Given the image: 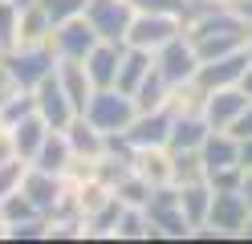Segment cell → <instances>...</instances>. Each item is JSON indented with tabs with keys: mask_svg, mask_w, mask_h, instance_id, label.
<instances>
[{
	"mask_svg": "<svg viewBox=\"0 0 252 244\" xmlns=\"http://www.w3.org/2000/svg\"><path fill=\"white\" fill-rule=\"evenodd\" d=\"M248 216H252V208L240 195V187H232V191H216L212 187L208 220H203V228H195V236H244Z\"/></svg>",
	"mask_w": 252,
	"mask_h": 244,
	"instance_id": "obj_1",
	"label": "cell"
},
{
	"mask_svg": "<svg viewBox=\"0 0 252 244\" xmlns=\"http://www.w3.org/2000/svg\"><path fill=\"white\" fill-rule=\"evenodd\" d=\"M134 98L130 94H122L118 86H110V90H94L90 98V106H86V118L102 130V135H110V130H126L134 122Z\"/></svg>",
	"mask_w": 252,
	"mask_h": 244,
	"instance_id": "obj_2",
	"label": "cell"
},
{
	"mask_svg": "<svg viewBox=\"0 0 252 244\" xmlns=\"http://www.w3.org/2000/svg\"><path fill=\"white\" fill-rule=\"evenodd\" d=\"M183 33V16L171 12H134L130 29H126V45H138L147 53H159L167 41H175Z\"/></svg>",
	"mask_w": 252,
	"mask_h": 244,
	"instance_id": "obj_3",
	"label": "cell"
},
{
	"mask_svg": "<svg viewBox=\"0 0 252 244\" xmlns=\"http://www.w3.org/2000/svg\"><path fill=\"white\" fill-rule=\"evenodd\" d=\"M86 21L94 25L98 41L126 45V29H130V21H134V4L130 0H90L86 4Z\"/></svg>",
	"mask_w": 252,
	"mask_h": 244,
	"instance_id": "obj_4",
	"label": "cell"
},
{
	"mask_svg": "<svg viewBox=\"0 0 252 244\" xmlns=\"http://www.w3.org/2000/svg\"><path fill=\"white\" fill-rule=\"evenodd\" d=\"M147 220L155 224V232L159 236H195V228L187 224L183 208H179V187H159L151 191V200L143 204Z\"/></svg>",
	"mask_w": 252,
	"mask_h": 244,
	"instance_id": "obj_5",
	"label": "cell"
},
{
	"mask_svg": "<svg viewBox=\"0 0 252 244\" xmlns=\"http://www.w3.org/2000/svg\"><path fill=\"white\" fill-rule=\"evenodd\" d=\"M33 102H37V114L45 118V126H49V130H65V126L77 118L69 94L61 90V81H57V70L33 86Z\"/></svg>",
	"mask_w": 252,
	"mask_h": 244,
	"instance_id": "obj_6",
	"label": "cell"
},
{
	"mask_svg": "<svg viewBox=\"0 0 252 244\" xmlns=\"http://www.w3.org/2000/svg\"><path fill=\"white\" fill-rule=\"evenodd\" d=\"M21 191L33 200V208L41 211V216H53V211L61 208V200L69 195L65 179H61L57 171H45V167H33L29 163L25 167V179H21Z\"/></svg>",
	"mask_w": 252,
	"mask_h": 244,
	"instance_id": "obj_7",
	"label": "cell"
},
{
	"mask_svg": "<svg viewBox=\"0 0 252 244\" xmlns=\"http://www.w3.org/2000/svg\"><path fill=\"white\" fill-rule=\"evenodd\" d=\"M4 61H8V70H12L21 90H33L41 77H49L57 70L53 45H45V49H12V53H4Z\"/></svg>",
	"mask_w": 252,
	"mask_h": 244,
	"instance_id": "obj_8",
	"label": "cell"
},
{
	"mask_svg": "<svg viewBox=\"0 0 252 244\" xmlns=\"http://www.w3.org/2000/svg\"><path fill=\"white\" fill-rule=\"evenodd\" d=\"M248 61L252 53L248 49H236V53H224V57H212V61H199V70H195V81L203 90H224V86H240V77L248 70Z\"/></svg>",
	"mask_w": 252,
	"mask_h": 244,
	"instance_id": "obj_9",
	"label": "cell"
},
{
	"mask_svg": "<svg viewBox=\"0 0 252 244\" xmlns=\"http://www.w3.org/2000/svg\"><path fill=\"white\" fill-rule=\"evenodd\" d=\"M49 45H53L57 61H65V57H73V61H86V53H90L94 45H98V33H94V25L86 21V12H82V16H73V21L57 25Z\"/></svg>",
	"mask_w": 252,
	"mask_h": 244,
	"instance_id": "obj_10",
	"label": "cell"
},
{
	"mask_svg": "<svg viewBox=\"0 0 252 244\" xmlns=\"http://www.w3.org/2000/svg\"><path fill=\"white\" fill-rule=\"evenodd\" d=\"M155 65H159V73L167 77V86H175V81H187V77H195V70H199V57H195V49H191V41L179 37L175 41H167L159 53H155Z\"/></svg>",
	"mask_w": 252,
	"mask_h": 244,
	"instance_id": "obj_11",
	"label": "cell"
},
{
	"mask_svg": "<svg viewBox=\"0 0 252 244\" xmlns=\"http://www.w3.org/2000/svg\"><path fill=\"white\" fill-rule=\"evenodd\" d=\"M130 171L143 179V183H151L155 191L175 187V175H171V146H134Z\"/></svg>",
	"mask_w": 252,
	"mask_h": 244,
	"instance_id": "obj_12",
	"label": "cell"
},
{
	"mask_svg": "<svg viewBox=\"0 0 252 244\" xmlns=\"http://www.w3.org/2000/svg\"><path fill=\"white\" fill-rule=\"evenodd\" d=\"M252 98L240 86H224V90H212L208 94V106H203V118H208L212 130H232V122L244 114V106Z\"/></svg>",
	"mask_w": 252,
	"mask_h": 244,
	"instance_id": "obj_13",
	"label": "cell"
},
{
	"mask_svg": "<svg viewBox=\"0 0 252 244\" xmlns=\"http://www.w3.org/2000/svg\"><path fill=\"white\" fill-rule=\"evenodd\" d=\"M49 41H53V21L45 16V8L33 0V4H25L17 12V45H12V49H45ZM12 49H8V53H12Z\"/></svg>",
	"mask_w": 252,
	"mask_h": 244,
	"instance_id": "obj_14",
	"label": "cell"
},
{
	"mask_svg": "<svg viewBox=\"0 0 252 244\" xmlns=\"http://www.w3.org/2000/svg\"><path fill=\"white\" fill-rule=\"evenodd\" d=\"M122 49L126 45H114V41H98L86 53V73L94 81V90H110L118 81V61H122Z\"/></svg>",
	"mask_w": 252,
	"mask_h": 244,
	"instance_id": "obj_15",
	"label": "cell"
},
{
	"mask_svg": "<svg viewBox=\"0 0 252 244\" xmlns=\"http://www.w3.org/2000/svg\"><path fill=\"white\" fill-rule=\"evenodd\" d=\"M203 106H208V90H203L195 77L175 81V86L167 90V102H163V110L171 118H203Z\"/></svg>",
	"mask_w": 252,
	"mask_h": 244,
	"instance_id": "obj_16",
	"label": "cell"
},
{
	"mask_svg": "<svg viewBox=\"0 0 252 244\" xmlns=\"http://www.w3.org/2000/svg\"><path fill=\"white\" fill-rule=\"evenodd\" d=\"M199 155H203L208 175H212V171H224V167H240V139H236L232 130H208Z\"/></svg>",
	"mask_w": 252,
	"mask_h": 244,
	"instance_id": "obj_17",
	"label": "cell"
},
{
	"mask_svg": "<svg viewBox=\"0 0 252 244\" xmlns=\"http://www.w3.org/2000/svg\"><path fill=\"white\" fill-rule=\"evenodd\" d=\"M130 146H167L171 135V114L167 110H147V114H134V122L122 130Z\"/></svg>",
	"mask_w": 252,
	"mask_h": 244,
	"instance_id": "obj_18",
	"label": "cell"
},
{
	"mask_svg": "<svg viewBox=\"0 0 252 244\" xmlns=\"http://www.w3.org/2000/svg\"><path fill=\"white\" fill-rule=\"evenodd\" d=\"M57 81H61V90L69 94L73 110H77V114H86L90 98H94V81H90V73H86V61H73V57L57 61Z\"/></svg>",
	"mask_w": 252,
	"mask_h": 244,
	"instance_id": "obj_19",
	"label": "cell"
},
{
	"mask_svg": "<svg viewBox=\"0 0 252 244\" xmlns=\"http://www.w3.org/2000/svg\"><path fill=\"white\" fill-rule=\"evenodd\" d=\"M151 70H155V53H147V49H138V45H126L122 49V61H118V81H114V86L122 94H134L138 81H143Z\"/></svg>",
	"mask_w": 252,
	"mask_h": 244,
	"instance_id": "obj_20",
	"label": "cell"
},
{
	"mask_svg": "<svg viewBox=\"0 0 252 244\" xmlns=\"http://www.w3.org/2000/svg\"><path fill=\"white\" fill-rule=\"evenodd\" d=\"M45 135H49V126H45L41 114H29V118L12 122V146H17V159L33 163L37 151H41V142H45Z\"/></svg>",
	"mask_w": 252,
	"mask_h": 244,
	"instance_id": "obj_21",
	"label": "cell"
},
{
	"mask_svg": "<svg viewBox=\"0 0 252 244\" xmlns=\"http://www.w3.org/2000/svg\"><path fill=\"white\" fill-rule=\"evenodd\" d=\"M69 159H73V146L65 139V130H49L45 142H41V151H37V159H33V167H45V171H57L61 175Z\"/></svg>",
	"mask_w": 252,
	"mask_h": 244,
	"instance_id": "obj_22",
	"label": "cell"
},
{
	"mask_svg": "<svg viewBox=\"0 0 252 244\" xmlns=\"http://www.w3.org/2000/svg\"><path fill=\"white\" fill-rule=\"evenodd\" d=\"M171 175H175V187H187V183H208V167H203L199 146H187V151H171Z\"/></svg>",
	"mask_w": 252,
	"mask_h": 244,
	"instance_id": "obj_23",
	"label": "cell"
},
{
	"mask_svg": "<svg viewBox=\"0 0 252 244\" xmlns=\"http://www.w3.org/2000/svg\"><path fill=\"white\" fill-rule=\"evenodd\" d=\"M179 208L191 228H203V220H208V208H212V183H187L179 187Z\"/></svg>",
	"mask_w": 252,
	"mask_h": 244,
	"instance_id": "obj_24",
	"label": "cell"
},
{
	"mask_svg": "<svg viewBox=\"0 0 252 244\" xmlns=\"http://www.w3.org/2000/svg\"><path fill=\"white\" fill-rule=\"evenodd\" d=\"M167 90H171V86H167V77L159 73V65H155V70H151L143 81H138V90L130 94V98H134V110H138V114H147V110H163Z\"/></svg>",
	"mask_w": 252,
	"mask_h": 244,
	"instance_id": "obj_25",
	"label": "cell"
},
{
	"mask_svg": "<svg viewBox=\"0 0 252 244\" xmlns=\"http://www.w3.org/2000/svg\"><path fill=\"white\" fill-rule=\"evenodd\" d=\"M208 118H171V135H167V146L171 151H187V146H203L208 139Z\"/></svg>",
	"mask_w": 252,
	"mask_h": 244,
	"instance_id": "obj_26",
	"label": "cell"
},
{
	"mask_svg": "<svg viewBox=\"0 0 252 244\" xmlns=\"http://www.w3.org/2000/svg\"><path fill=\"white\" fill-rule=\"evenodd\" d=\"M114 240H159V232H155V224L147 220L143 208H122L118 228H114Z\"/></svg>",
	"mask_w": 252,
	"mask_h": 244,
	"instance_id": "obj_27",
	"label": "cell"
},
{
	"mask_svg": "<svg viewBox=\"0 0 252 244\" xmlns=\"http://www.w3.org/2000/svg\"><path fill=\"white\" fill-rule=\"evenodd\" d=\"M0 216H4V224L12 228V224H21V220H37L41 211L33 208V200H29V195L17 187V191H8L4 200H0Z\"/></svg>",
	"mask_w": 252,
	"mask_h": 244,
	"instance_id": "obj_28",
	"label": "cell"
},
{
	"mask_svg": "<svg viewBox=\"0 0 252 244\" xmlns=\"http://www.w3.org/2000/svg\"><path fill=\"white\" fill-rule=\"evenodd\" d=\"M134 12H171V16H183V25L199 12L191 0H130Z\"/></svg>",
	"mask_w": 252,
	"mask_h": 244,
	"instance_id": "obj_29",
	"label": "cell"
},
{
	"mask_svg": "<svg viewBox=\"0 0 252 244\" xmlns=\"http://www.w3.org/2000/svg\"><path fill=\"white\" fill-rule=\"evenodd\" d=\"M151 191H155V187H151V183H143V179H138L134 171H130V175H126L122 183L114 187V195H118V200H122L126 208H143V204L151 200Z\"/></svg>",
	"mask_w": 252,
	"mask_h": 244,
	"instance_id": "obj_30",
	"label": "cell"
},
{
	"mask_svg": "<svg viewBox=\"0 0 252 244\" xmlns=\"http://www.w3.org/2000/svg\"><path fill=\"white\" fill-rule=\"evenodd\" d=\"M37 4L45 8V16H49V21H53V29H57V25L73 21V16H82L90 0H37Z\"/></svg>",
	"mask_w": 252,
	"mask_h": 244,
	"instance_id": "obj_31",
	"label": "cell"
},
{
	"mask_svg": "<svg viewBox=\"0 0 252 244\" xmlns=\"http://www.w3.org/2000/svg\"><path fill=\"white\" fill-rule=\"evenodd\" d=\"M17 4H0V53H8L17 45Z\"/></svg>",
	"mask_w": 252,
	"mask_h": 244,
	"instance_id": "obj_32",
	"label": "cell"
},
{
	"mask_svg": "<svg viewBox=\"0 0 252 244\" xmlns=\"http://www.w3.org/2000/svg\"><path fill=\"white\" fill-rule=\"evenodd\" d=\"M25 167H29L25 159H8V163H0V200H4L8 191H17V187H21Z\"/></svg>",
	"mask_w": 252,
	"mask_h": 244,
	"instance_id": "obj_33",
	"label": "cell"
},
{
	"mask_svg": "<svg viewBox=\"0 0 252 244\" xmlns=\"http://www.w3.org/2000/svg\"><path fill=\"white\" fill-rule=\"evenodd\" d=\"M21 86H17V77H12V70H8V61H4V53H0V106L8 102L12 94H17Z\"/></svg>",
	"mask_w": 252,
	"mask_h": 244,
	"instance_id": "obj_34",
	"label": "cell"
},
{
	"mask_svg": "<svg viewBox=\"0 0 252 244\" xmlns=\"http://www.w3.org/2000/svg\"><path fill=\"white\" fill-rule=\"evenodd\" d=\"M232 135H236V139H252V102L244 106V114H240V118L232 122Z\"/></svg>",
	"mask_w": 252,
	"mask_h": 244,
	"instance_id": "obj_35",
	"label": "cell"
},
{
	"mask_svg": "<svg viewBox=\"0 0 252 244\" xmlns=\"http://www.w3.org/2000/svg\"><path fill=\"white\" fill-rule=\"evenodd\" d=\"M8 159H17V146H12V130H4V135H0V163H8Z\"/></svg>",
	"mask_w": 252,
	"mask_h": 244,
	"instance_id": "obj_36",
	"label": "cell"
},
{
	"mask_svg": "<svg viewBox=\"0 0 252 244\" xmlns=\"http://www.w3.org/2000/svg\"><path fill=\"white\" fill-rule=\"evenodd\" d=\"M236 16H240V21H252V0H236V4H228Z\"/></svg>",
	"mask_w": 252,
	"mask_h": 244,
	"instance_id": "obj_37",
	"label": "cell"
},
{
	"mask_svg": "<svg viewBox=\"0 0 252 244\" xmlns=\"http://www.w3.org/2000/svg\"><path fill=\"white\" fill-rule=\"evenodd\" d=\"M240 195L248 200V208H252V167H244V179H240Z\"/></svg>",
	"mask_w": 252,
	"mask_h": 244,
	"instance_id": "obj_38",
	"label": "cell"
},
{
	"mask_svg": "<svg viewBox=\"0 0 252 244\" xmlns=\"http://www.w3.org/2000/svg\"><path fill=\"white\" fill-rule=\"evenodd\" d=\"M240 167H252V139H240Z\"/></svg>",
	"mask_w": 252,
	"mask_h": 244,
	"instance_id": "obj_39",
	"label": "cell"
},
{
	"mask_svg": "<svg viewBox=\"0 0 252 244\" xmlns=\"http://www.w3.org/2000/svg\"><path fill=\"white\" fill-rule=\"evenodd\" d=\"M240 90L252 98V61H248V70H244V77H240Z\"/></svg>",
	"mask_w": 252,
	"mask_h": 244,
	"instance_id": "obj_40",
	"label": "cell"
},
{
	"mask_svg": "<svg viewBox=\"0 0 252 244\" xmlns=\"http://www.w3.org/2000/svg\"><path fill=\"white\" fill-rule=\"evenodd\" d=\"M244 240H252V216H248V224H244Z\"/></svg>",
	"mask_w": 252,
	"mask_h": 244,
	"instance_id": "obj_41",
	"label": "cell"
},
{
	"mask_svg": "<svg viewBox=\"0 0 252 244\" xmlns=\"http://www.w3.org/2000/svg\"><path fill=\"white\" fill-rule=\"evenodd\" d=\"M244 49H248V53H252V21H248V41H244Z\"/></svg>",
	"mask_w": 252,
	"mask_h": 244,
	"instance_id": "obj_42",
	"label": "cell"
},
{
	"mask_svg": "<svg viewBox=\"0 0 252 244\" xmlns=\"http://www.w3.org/2000/svg\"><path fill=\"white\" fill-rule=\"evenodd\" d=\"M8 236V224H4V216H0V240H4Z\"/></svg>",
	"mask_w": 252,
	"mask_h": 244,
	"instance_id": "obj_43",
	"label": "cell"
}]
</instances>
